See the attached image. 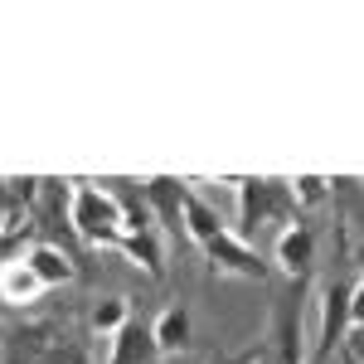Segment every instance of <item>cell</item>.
<instances>
[{
    "label": "cell",
    "instance_id": "obj_1",
    "mask_svg": "<svg viewBox=\"0 0 364 364\" xmlns=\"http://www.w3.org/2000/svg\"><path fill=\"white\" fill-rule=\"evenodd\" d=\"M306 282L311 277H291L272 301V326H267V340L257 345V364H306V316H301Z\"/></svg>",
    "mask_w": 364,
    "mask_h": 364
},
{
    "label": "cell",
    "instance_id": "obj_2",
    "mask_svg": "<svg viewBox=\"0 0 364 364\" xmlns=\"http://www.w3.org/2000/svg\"><path fill=\"white\" fill-rule=\"evenodd\" d=\"M233 185H238V228H233V238L252 243V233H257V228L301 219V214H296V199H291V180L243 175V180H233Z\"/></svg>",
    "mask_w": 364,
    "mask_h": 364
},
{
    "label": "cell",
    "instance_id": "obj_3",
    "mask_svg": "<svg viewBox=\"0 0 364 364\" xmlns=\"http://www.w3.org/2000/svg\"><path fill=\"white\" fill-rule=\"evenodd\" d=\"M68 224L87 248H112L122 238V209L97 180H73L68 190Z\"/></svg>",
    "mask_w": 364,
    "mask_h": 364
},
{
    "label": "cell",
    "instance_id": "obj_4",
    "mask_svg": "<svg viewBox=\"0 0 364 364\" xmlns=\"http://www.w3.org/2000/svg\"><path fill=\"white\" fill-rule=\"evenodd\" d=\"M355 296H360V277H331L321 287V326H316V345H311V360L316 364L336 360L345 336H350V326L360 321Z\"/></svg>",
    "mask_w": 364,
    "mask_h": 364
},
{
    "label": "cell",
    "instance_id": "obj_5",
    "mask_svg": "<svg viewBox=\"0 0 364 364\" xmlns=\"http://www.w3.org/2000/svg\"><path fill=\"white\" fill-rule=\"evenodd\" d=\"M204 248V257H209V272L214 277H243V282H267L272 277V267L257 257V248L252 243H243V238H233V228H219L209 243H199Z\"/></svg>",
    "mask_w": 364,
    "mask_h": 364
},
{
    "label": "cell",
    "instance_id": "obj_6",
    "mask_svg": "<svg viewBox=\"0 0 364 364\" xmlns=\"http://www.w3.org/2000/svg\"><path fill=\"white\" fill-rule=\"evenodd\" d=\"M185 180H175V175H151L146 185H141V199H146V209H151V219L156 228H166V233H180V219H185ZM185 238V233H180Z\"/></svg>",
    "mask_w": 364,
    "mask_h": 364
},
{
    "label": "cell",
    "instance_id": "obj_7",
    "mask_svg": "<svg viewBox=\"0 0 364 364\" xmlns=\"http://www.w3.org/2000/svg\"><path fill=\"white\" fill-rule=\"evenodd\" d=\"M277 267L291 277H311V267H316V228L306 219H291V224L282 228L277 238Z\"/></svg>",
    "mask_w": 364,
    "mask_h": 364
},
{
    "label": "cell",
    "instance_id": "obj_8",
    "mask_svg": "<svg viewBox=\"0 0 364 364\" xmlns=\"http://www.w3.org/2000/svg\"><path fill=\"white\" fill-rule=\"evenodd\" d=\"M20 262H25L29 272L39 277V287H44V291H49V287H63V282L78 277L73 257L58 248V243H49V238H34L29 248H20Z\"/></svg>",
    "mask_w": 364,
    "mask_h": 364
},
{
    "label": "cell",
    "instance_id": "obj_9",
    "mask_svg": "<svg viewBox=\"0 0 364 364\" xmlns=\"http://www.w3.org/2000/svg\"><path fill=\"white\" fill-rule=\"evenodd\" d=\"M117 252H127L136 267H146V277H166V248H161V228H122V238L112 243Z\"/></svg>",
    "mask_w": 364,
    "mask_h": 364
},
{
    "label": "cell",
    "instance_id": "obj_10",
    "mask_svg": "<svg viewBox=\"0 0 364 364\" xmlns=\"http://www.w3.org/2000/svg\"><path fill=\"white\" fill-rule=\"evenodd\" d=\"M107 364H161L156 340H151V321L132 316V321L112 336V355H107Z\"/></svg>",
    "mask_w": 364,
    "mask_h": 364
},
{
    "label": "cell",
    "instance_id": "obj_11",
    "mask_svg": "<svg viewBox=\"0 0 364 364\" xmlns=\"http://www.w3.org/2000/svg\"><path fill=\"white\" fill-rule=\"evenodd\" d=\"M39 296H44V287H39V277L29 272L20 257L0 262V301L5 306H34Z\"/></svg>",
    "mask_w": 364,
    "mask_h": 364
},
{
    "label": "cell",
    "instance_id": "obj_12",
    "mask_svg": "<svg viewBox=\"0 0 364 364\" xmlns=\"http://www.w3.org/2000/svg\"><path fill=\"white\" fill-rule=\"evenodd\" d=\"M151 340H156V355H180L190 345V311L185 306H166L156 321H151Z\"/></svg>",
    "mask_w": 364,
    "mask_h": 364
},
{
    "label": "cell",
    "instance_id": "obj_13",
    "mask_svg": "<svg viewBox=\"0 0 364 364\" xmlns=\"http://www.w3.org/2000/svg\"><path fill=\"white\" fill-rule=\"evenodd\" d=\"M219 228H224V219H219V214H214L195 190H185V219H180V233H185V238H195V243H209Z\"/></svg>",
    "mask_w": 364,
    "mask_h": 364
},
{
    "label": "cell",
    "instance_id": "obj_14",
    "mask_svg": "<svg viewBox=\"0 0 364 364\" xmlns=\"http://www.w3.org/2000/svg\"><path fill=\"white\" fill-rule=\"evenodd\" d=\"M34 364H92L87 360V345L83 340H73V336H49V345H44V350H39V360Z\"/></svg>",
    "mask_w": 364,
    "mask_h": 364
},
{
    "label": "cell",
    "instance_id": "obj_15",
    "mask_svg": "<svg viewBox=\"0 0 364 364\" xmlns=\"http://www.w3.org/2000/svg\"><path fill=\"white\" fill-rule=\"evenodd\" d=\"M127 321H132V301H127V296H107V301L92 306V331H97V336H117Z\"/></svg>",
    "mask_w": 364,
    "mask_h": 364
},
{
    "label": "cell",
    "instance_id": "obj_16",
    "mask_svg": "<svg viewBox=\"0 0 364 364\" xmlns=\"http://www.w3.org/2000/svg\"><path fill=\"white\" fill-rule=\"evenodd\" d=\"M291 199H296V214H301L306 204L331 199V180H321V175H301V180H291Z\"/></svg>",
    "mask_w": 364,
    "mask_h": 364
},
{
    "label": "cell",
    "instance_id": "obj_17",
    "mask_svg": "<svg viewBox=\"0 0 364 364\" xmlns=\"http://www.w3.org/2000/svg\"><path fill=\"white\" fill-rule=\"evenodd\" d=\"M10 257H20V228L0 219V262H10Z\"/></svg>",
    "mask_w": 364,
    "mask_h": 364
},
{
    "label": "cell",
    "instance_id": "obj_18",
    "mask_svg": "<svg viewBox=\"0 0 364 364\" xmlns=\"http://www.w3.org/2000/svg\"><path fill=\"white\" fill-rule=\"evenodd\" d=\"M209 364H257V345H248V350H214Z\"/></svg>",
    "mask_w": 364,
    "mask_h": 364
}]
</instances>
